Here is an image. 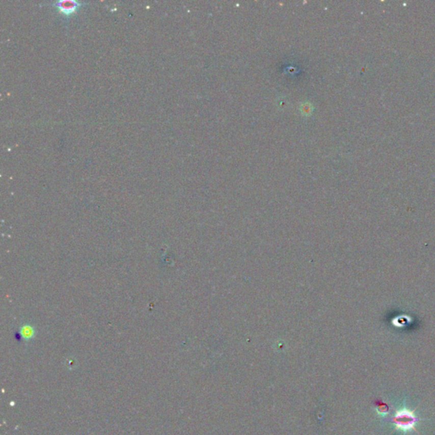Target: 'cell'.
Here are the masks:
<instances>
[{
    "mask_svg": "<svg viewBox=\"0 0 435 435\" xmlns=\"http://www.w3.org/2000/svg\"><path fill=\"white\" fill-rule=\"evenodd\" d=\"M85 2L77 1V0H59L52 4L56 6L58 11L65 16H69L72 14L77 12V10L85 5Z\"/></svg>",
    "mask_w": 435,
    "mask_h": 435,
    "instance_id": "obj_1",
    "label": "cell"
}]
</instances>
